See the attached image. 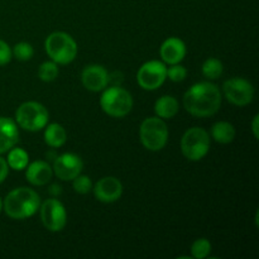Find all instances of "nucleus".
Wrapping results in <instances>:
<instances>
[{"instance_id":"f257e3e1","label":"nucleus","mask_w":259,"mask_h":259,"mask_svg":"<svg viewBox=\"0 0 259 259\" xmlns=\"http://www.w3.org/2000/svg\"><path fill=\"white\" fill-rule=\"evenodd\" d=\"M222 105V93L211 82H197L184 95V106L191 115L205 118L218 113Z\"/></svg>"},{"instance_id":"f03ea898","label":"nucleus","mask_w":259,"mask_h":259,"mask_svg":"<svg viewBox=\"0 0 259 259\" xmlns=\"http://www.w3.org/2000/svg\"><path fill=\"white\" fill-rule=\"evenodd\" d=\"M39 206V195L28 187H19V189L13 190L7 195L3 202V209L5 214L12 219L17 220L27 219L34 215Z\"/></svg>"},{"instance_id":"7ed1b4c3","label":"nucleus","mask_w":259,"mask_h":259,"mask_svg":"<svg viewBox=\"0 0 259 259\" xmlns=\"http://www.w3.org/2000/svg\"><path fill=\"white\" fill-rule=\"evenodd\" d=\"M45 47L51 60L57 65H67L72 62L77 55L75 39L65 32H55L48 35Z\"/></svg>"},{"instance_id":"20e7f679","label":"nucleus","mask_w":259,"mask_h":259,"mask_svg":"<svg viewBox=\"0 0 259 259\" xmlns=\"http://www.w3.org/2000/svg\"><path fill=\"white\" fill-rule=\"evenodd\" d=\"M101 109L108 115L114 118H123L131 113L133 108V98L131 93L119 86L106 89L100 98Z\"/></svg>"},{"instance_id":"39448f33","label":"nucleus","mask_w":259,"mask_h":259,"mask_svg":"<svg viewBox=\"0 0 259 259\" xmlns=\"http://www.w3.org/2000/svg\"><path fill=\"white\" fill-rule=\"evenodd\" d=\"M139 137H141L142 144L147 149L153 152L161 151L162 148H164L168 139V129L163 119L158 116H152V118H147L141 124Z\"/></svg>"},{"instance_id":"423d86ee","label":"nucleus","mask_w":259,"mask_h":259,"mask_svg":"<svg viewBox=\"0 0 259 259\" xmlns=\"http://www.w3.org/2000/svg\"><path fill=\"white\" fill-rule=\"evenodd\" d=\"M15 119L20 128L29 132H37L47 125L50 115L42 104L37 101H27L17 109Z\"/></svg>"},{"instance_id":"0eeeda50","label":"nucleus","mask_w":259,"mask_h":259,"mask_svg":"<svg viewBox=\"0 0 259 259\" xmlns=\"http://www.w3.org/2000/svg\"><path fill=\"white\" fill-rule=\"evenodd\" d=\"M210 149V137L205 129L194 126L185 132L181 139L182 154L190 161H200Z\"/></svg>"},{"instance_id":"6e6552de","label":"nucleus","mask_w":259,"mask_h":259,"mask_svg":"<svg viewBox=\"0 0 259 259\" xmlns=\"http://www.w3.org/2000/svg\"><path fill=\"white\" fill-rule=\"evenodd\" d=\"M167 78V67L161 61H148L143 63L137 73V81L144 90H156L163 85Z\"/></svg>"},{"instance_id":"1a4fd4ad","label":"nucleus","mask_w":259,"mask_h":259,"mask_svg":"<svg viewBox=\"0 0 259 259\" xmlns=\"http://www.w3.org/2000/svg\"><path fill=\"white\" fill-rule=\"evenodd\" d=\"M223 91L227 100L238 106L248 105L254 98V88L245 78L234 77L227 80L223 85Z\"/></svg>"},{"instance_id":"9d476101","label":"nucleus","mask_w":259,"mask_h":259,"mask_svg":"<svg viewBox=\"0 0 259 259\" xmlns=\"http://www.w3.org/2000/svg\"><path fill=\"white\" fill-rule=\"evenodd\" d=\"M40 219L50 232H61L67 223V214L62 202L48 199L40 205Z\"/></svg>"},{"instance_id":"9b49d317","label":"nucleus","mask_w":259,"mask_h":259,"mask_svg":"<svg viewBox=\"0 0 259 259\" xmlns=\"http://www.w3.org/2000/svg\"><path fill=\"white\" fill-rule=\"evenodd\" d=\"M83 163L78 156L73 153H63L53 162V172L62 181H72L82 171Z\"/></svg>"},{"instance_id":"f8f14e48","label":"nucleus","mask_w":259,"mask_h":259,"mask_svg":"<svg viewBox=\"0 0 259 259\" xmlns=\"http://www.w3.org/2000/svg\"><path fill=\"white\" fill-rule=\"evenodd\" d=\"M93 190L94 195L99 201L110 204V202H115L120 199L121 194H123V185L115 177L108 176L99 180Z\"/></svg>"},{"instance_id":"ddd939ff","label":"nucleus","mask_w":259,"mask_h":259,"mask_svg":"<svg viewBox=\"0 0 259 259\" xmlns=\"http://www.w3.org/2000/svg\"><path fill=\"white\" fill-rule=\"evenodd\" d=\"M81 81L82 85L88 90L98 93V91L104 90L109 82V73L103 66L100 65H90L85 67L81 75Z\"/></svg>"},{"instance_id":"4468645a","label":"nucleus","mask_w":259,"mask_h":259,"mask_svg":"<svg viewBox=\"0 0 259 259\" xmlns=\"http://www.w3.org/2000/svg\"><path fill=\"white\" fill-rule=\"evenodd\" d=\"M161 57L164 63L168 65H176L180 63L186 56V46L184 40L177 37H171L164 40L161 46Z\"/></svg>"},{"instance_id":"2eb2a0df","label":"nucleus","mask_w":259,"mask_h":259,"mask_svg":"<svg viewBox=\"0 0 259 259\" xmlns=\"http://www.w3.org/2000/svg\"><path fill=\"white\" fill-rule=\"evenodd\" d=\"M25 168H27L25 177H27L28 182L34 186H43L52 179V167L45 161H34Z\"/></svg>"},{"instance_id":"dca6fc26","label":"nucleus","mask_w":259,"mask_h":259,"mask_svg":"<svg viewBox=\"0 0 259 259\" xmlns=\"http://www.w3.org/2000/svg\"><path fill=\"white\" fill-rule=\"evenodd\" d=\"M19 131L17 124L9 118L0 116V154L7 153L17 144Z\"/></svg>"},{"instance_id":"f3484780","label":"nucleus","mask_w":259,"mask_h":259,"mask_svg":"<svg viewBox=\"0 0 259 259\" xmlns=\"http://www.w3.org/2000/svg\"><path fill=\"white\" fill-rule=\"evenodd\" d=\"M154 111L161 119L174 118L179 113V101L171 95L162 96L154 104Z\"/></svg>"},{"instance_id":"a211bd4d","label":"nucleus","mask_w":259,"mask_h":259,"mask_svg":"<svg viewBox=\"0 0 259 259\" xmlns=\"http://www.w3.org/2000/svg\"><path fill=\"white\" fill-rule=\"evenodd\" d=\"M67 141V133L61 124L53 123L46 128L45 131V142L52 148L62 147Z\"/></svg>"},{"instance_id":"6ab92c4d","label":"nucleus","mask_w":259,"mask_h":259,"mask_svg":"<svg viewBox=\"0 0 259 259\" xmlns=\"http://www.w3.org/2000/svg\"><path fill=\"white\" fill-rule=\"evenodd\" d=\"M211 137L218 143H232L235 138V128L228 121H218L211 126Z\"/></svg>"},{"instance_id":"aec40b11","label":"nucleus","mask_w":259,"mask_h":259,"mask_svg":"<svg viewBox=\"0 0 259 259\" xmlns=\"http://www.w3.org/2000/svg\"><path fill=\"white\" fill-rule=\"evenodd\" d=\"M9 153H8L7 163L9 166V168L15 169V171H22L25 167L28 166V162H29V156H28L27 152L22 148H14L9 149Z\"/></svg>"},{"instance_id":"412c9836","label":"nucleus","mask_w":259,"mask_h":259,"mask_svg":"<svg viewBox=\"0 0 259 259\" xmlns=\"http://www.w3.org/2000/svg\"><path fill=\"white\" fill-rule=\"evenodd\" d=\"M223 71H224V66H223L222 61L218 58H207L202 65V75L210 80L219 78Z\"/></svg>"},{"instance_id":"4be33fe9","label":"nucleus","mask_w":259,"mask_h":259,"mask_svg":"<svg viewBox=\"0 0 259 259\" xmlns=\"http://www.w3.org/2000/svg\"><path fill=\"white\" fill-rule=\"evenodd\" d=\"M58 76V67L57 63L53 61H48V62H43L38 68V77L45 82H51V81L56 80Z\"/></svg>"},{"instance_id":"5701e85b","label":"nucleus","mask_w":259,"mask_h":259,"mask_svg":"<svg viewBox=\"0 0 259 259\" xmlns=\"http://www.w3.org/2000/svg\"><path fill=\"white\" fill-rule=\"evenodd\" d=\"M210 252H211V243L205 239V238H200V239L195 240L194 244L191 245V254L192 257L196 259L209 257Z\"/></svg>"},{"instance_id":"b1692460","label":"nucleus","mask_w":259,"mask_h":259,"mask_svg":"<svg viewBox=\"0 0 259 259\" xmlns=\"http://www.w3.org/2000/svg\"><path fill=\"white\" fill-rule=\"evenodd\" d=\"M12 53L14 55V57L19 61H29L30 58L33 57V53H34V50H33L32 45L27 42H20L17 43L13 48Z\"/></svg>"},{"instance_id":"393cba45","label":"nucleus","mask_w":259,"mask_h":259,"mask_svg":"<svg viewBox=\"0 0 259 259\" xmlns=\"http://www.w3.org/2000/svg\"><path fill=\"white\" fill-rule=\"evenodd\" d=\"M72 181H73V190H75L77 194L85 195V194H89V192L93 190V182H91L90 177L78 175V176L75 177Z\"/></svg>"},{"instance_id":"a878e982","label":"nucleus","mask_w":259,"mask_h":259,"mask_svg":"<svg viewBox=\"0 0 259 259\" xmlns=\"http://www.w3.org/2000/svg\"><path fill=\"white\" fill-rule=\"evenodd\" d=\"M186 75L187 70L184 66L179 65V63L171 65V67L167 68V77L171 81H174V82H181V81H184L186 78Z\"/></svg>"},{"instance_id":"bb28decb","label":"nucleus","mask_w":259,"mask_h":259,"mask_svg":"<svg viewBox=\"0 0 259 259\" xmlns=\"http://www.w3.org/2000/svg\"><path fill=\"white\" fill-rule=\"evenodd\" d=\"M12 50H10L9 45L4 40L0 39V66H4L10 62L12 60Z\"/></svg>"},{"instance_id":"cd10ccee","label":"nucleus","mask_w":259,"mask_h":259,"mask_svg":"<svg viewBox=\"0 0 259 259\" xmlns=\"http://www.w3.org/2000/svg\"><path fill=\"white\" fill-rule=\"evenodd\" d=\"M8 174H9V166L7 163V159L0 157V184L7 179Z\"/></svg>"},{"instance_id":"c85d7f7f","label":"nucleus","mask_w":259,"mask_h":259,"mask_svg":"<svg viewBox=\"0 0 259 259\" xmlns=\"http://www.w3.org/2000/svg\"><path fill=\"white\" fill-rule=\"evenodd\" d=\"M258 120H259V116L255 115L252 121V131H253V136H254L255 139H258Z\"/></svg>"},{"instance_id":"c756f323","label":"nucleus","mask_w":259,"mask_h":259,"mask_svg":"<svg viewBox=\"0 0 259 259\" xmlns=\"http://www.w3.org/2000/svg\"><path fill=\"white\" fill-rule=\"evenodd\" d=\"M51 189H52V190H51V194H55L56 191L58 192V195L61 194V187H60V186H57V185H53V186L51 187Z\"/></svg>"},{"instance_id":"7c9ffc66","label":"nucleus","mask_w":259,"mask_h":259,"mask_svg":"<svg viewBox=\"0 0 259 259\" xmlns=\"http://www.w3.org/2000/svg\"><path fill=\"white\" fill-rule=\"evenodd\" d=\"M2 209H3V201L2 199H0V211H2Z\"/></svg>"}]
</instances>
